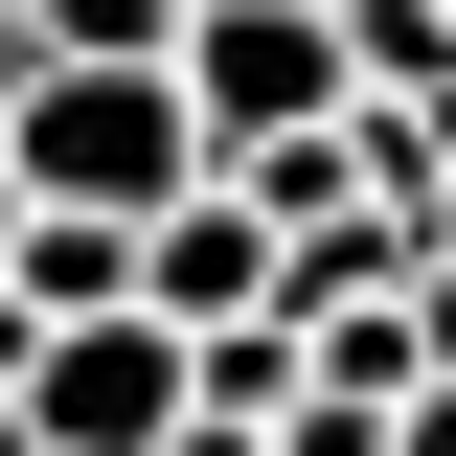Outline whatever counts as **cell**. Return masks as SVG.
I'll return each instance as SVG.
<instances>
[{"mask_svg": "<svg viewBox=\"0 0 456 456\" xmlns=\"http://www.w3.org/2000/svg\"><path fill=\"white\" fill-rule=\"evenodd\" d=\"M23 297H46V320H137V228H114V206H46V228H23Z\"/></svg>", "mask_w": 456, "mask_h": 456, "instance_id": "obj_4", "label": "cell"}, {"mask_svg": "<svg viewBox=\"0 0 456 456\" xmlns=\"http://www.w3.org/2000/svg\"><path fill=\"white\" fill-rule=\"evenodd\" d=\"M388 456H456V388H411V411H388Z\"/></svg>", "mask_w": 456, "mask_h": 456, "instance_id": "obj_8", "label": "cell"}, {"mask_svg": "<svg viewBox=\"0 0 456 456\" xmlns=\"http://www.w3.org/2000/svg\"><path fill=\"white\" fill-rule=\"evenodd\" d=\"M69 69H183V0H46Z\"/></svg>", "mask_w": 456, "mask_h": 456, "instance_id": "obj_5", "label": "cell"}, {"mask_svg": "<svg viewBox=\"0 0 456 456\" xmlns=\"http://www.w3.org/2000/svg\"><path fill=\"white\" fill-rule=\"evenodd\" d=\"M137 297H160L183 342H251V320H297V228L251 206V183H206V206L137 228Z\"/></svg>", "mask_w": 456, "mask_h": 456, "instance_id": "obj_3", "label": "cell"}, {"mask_svg": "<svg viewBox=\"0 0 456 456\" xmlns=\"http://www.w3.org/2000/svg\"><path fill=\"white\" fill-rule=\"evenodd\" d=\"M183 23H206V0H183Z\"/></svg>", "mask_w": 456, "mask_h": 456, "instance_id": "obj_10", "label": "cell"}, {"mask_svg": "<svg viewBox=\"0 0 456 456\" xmlns=\"http://www.w3.org/2000/svg\"><path fill=\"white\" fill-rule=\"evenodd\" d=\"M0 456H46V434H23V411H0Z\"/></svg>", "mask_w": 456, "mask_h": 456, "instance_id": "obj_9", "label": "cell"}, {"mask_svg": "<svg viewBox=\"0 0 456 456\" xmlns=\"http://www.w3.org/2000/svg\"><path fill=\"white\" fill-rule=\"evenodd\" d=\"M23 183H46V206L160 228V206H206V183H228V137H206L183 69H46V92H23Z\"/></svg>", "mask_w": 456, "mask_h": 456, "instance_id": "obj_1", "label": "cell"}, {"mask_svg": "<svg viewBox=\"0 0 456 456\" xmlns=\"http://www.w3.org/2000/svg\"><path fill=\"white\" fill-rule=\"evenodd\" d=\"M23 228H46V183H23V137H0V274H23Z\"/></svg>", "mask_w": 456, "mask_h": 456, "instance_id": "obj_6", "label": "cell"}, {"mask_svg": "<svg viewBox=\"0 0 456 456\" xmlns=\"http://www.w3.org/2000/svg\"><path fill=\"white\" fill-rule=\"evenodd\" d=\"M160 456H274V434H251V411H183V434H160Z\"/></svg>", "mask_w": 456, "mask_h": 456, "instance_id": "obj_7", "label": "cell"}, {"mask_svg": "<svg viewBox=\"0 0 456 456\" xmlns=\"http://www.w3.org/2000/svg\"><path fill=\"white\" fill-rule=\"evenodd\" d=\"M183 92H206L228 160H274V137H342L365 114V46H342V0H206L183 23Z\"/></svg>", "mask_w": 456, "mask_h": 456, "instance_id": "obj_2", "label": "cell"}]
</instances>
